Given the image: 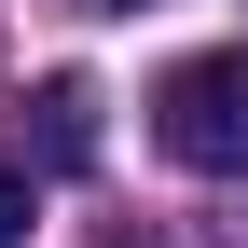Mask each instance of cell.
Returning <instances> with one entry per match:
<instances>
[{
    "label": "cell",
    "instance_id": "obj_1",
    "mask_svg": "<svg viewBox=\"0 0 248 248\" xmlns=\"http://www.w3.org/2000/svg\"><path fill=\"white\" fill-rule=\"evenodd\" d=\"M152 138H166V166H193V179H248V42L179 55V69L152 83Z\"/></svg>",
    "mask_w": 248,
    "mask_h": 248
},
{
    "label": "cell",
    "instance_id": "obj_2",
    "mask_svg": "<svg viewBox=\"0 0 248 248\" xmlns=\"http://www.w3.org/2000/svg\"><path fill=\"white\" fill-rule=\"evenodd\" d=\"M42 166H55V179L97 166V83H83V69H55V83H42Z\"/></svg>",
    "mask_w": 248,
    "mask_h": 248
},
{
    "label": "cell",
    "instance_id": "obj_3",
    "mask_svg": "<svg viewBox=\"0 0 248 248\" xmlns=\"http://www.w3.org/2000/svg\"><path fill=\"white\" fill-rule=\"evenodd\" d=\"M0 248H28V179L0 166Z\"/></svg>",
    "mask_w": 248,
    "mask_h": 248
},
{
    "label": "cell",
    "instance_id": "obj_4",
    "mask_svg": "<svg viewBox=\"0 0 248 248\" xmlns=\"http://www.w3.org/2000/svg\"><path fill=\"white\" fill-rule=\"evenodd\" d=\"M83 14H138V0H83Z\"/></svg>",
    "mask_w": 248,
    "mask_h": 248
}]
</instances>
